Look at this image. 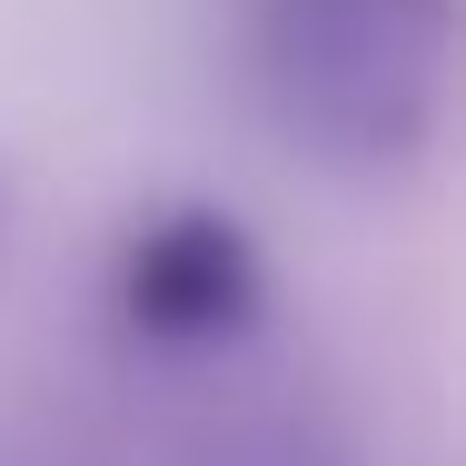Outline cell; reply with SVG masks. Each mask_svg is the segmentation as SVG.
Instances as JSON below:
<instances>
[{
	"instance_id": "2",
	"label": "cell",
	"mask_w": 466,
	"mask_h": 466,
	"mask_svg": "<svg viewBox=\"0 0 466 466\" xmlns=\"http://www.w3.org/2000/svg\"><path fill=\"white\" fill-rule=\"evenodd\" d=\"M258 248H248V228L238 218H218V208H169V218H149L139 238H129V258H119V308H129V328L149 338V348H238L248 328H258Z\"/></svg>"
},
{
	"instance_id": "1",
	"label": "cell",
	"mask_w": 466,
	"mask_h": 466,
	"mask_svg": "<svg viewBox=\"0 0 466 466\" xmlns=\"http://www.w3.org/2000/svg\"><path fill=\"white\" fill-rule=\"evenodd\" d=\"M248 80L298 159L387 179L447 129L457 0H248Z\"/></svg>"
}]
</instances>
